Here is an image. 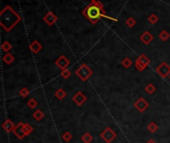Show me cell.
I'll use <instances>...</instances> for the list:
<instances>
[{
  "instance_id": "obj_1",
  "label": "cell",
  "mask_w": 170,
  "mask_h": 143,
  "mask_svg": "<svg viewBox=\"0 0 170 143\" xmlns=\"http://www.w3.org/2000/svg\"><path fill=\"white\" fill-rule=\"evenodd\" d=\"M21 21V16L15 10L7 5L0 12V25L6 31L10 32Z\"/></svg>"
},
{
  "instance_id": "obj_2",
  "label": "cell",
  "mask_w": 170,
  "mask_h": 143,
  "mask_svg": "<svg viewBox=\"0 0 170 143\" xmlns=\"http://www.w3.org/2000/svg\"><path fill=\"white\" fill-rule=\"evenodd\" d=\"M85 18L88 19L92 24H97L102 18V15L105 14V11L104 9V4L100 1L91 2L88 6L82 11Z\"/></svg>"
},
{
  "instance_id": "obj_3",
  "label": "cell",
  "mask_w": 170,
  "mask_h": 143,
  "mask_svg": "<svg viewBox=\"0 0 170 143\" xmlns=\"http://www.w3.org/2000/svg\"><path fill=\"white\" fill-rule=\"evenodd\" d=\"M75 73H76V76L81 79V81L86 82L93 76L94 72L87 64H82V65L77 69V71Z\"/></svg>"
},
{
  "instance_id": "obj_4",
  "label": "cell",
  "mask_w": 170,
  "mask_h": 143,
  "mask_svg": "<svg viewBox=\"0 0 170 143\" xmlns=\"http://www.w3.org/2000/svg\"><path fill=\"white\" fill-rule=\"evenodd\" d=\"M149 64H150V60L148 59V58L145 55H140L135 60L134 65H135V68H136L137 71L143 72L148 66H149Z\"/></svg>"
},
{
  "instance_id": "obj_5",
  "label": "cell",
  "mask_w": 170,
  "mask_h": 143,
  "mask_svg": "<svg viewBox=\"0 0 170 143\" xmlns=\"http://www.w3.org/2000/svg\"><path fill=\"white\" fill-rule=\"evenodd\" d=\"M12 132H13V134L20 140H22V139H24V137L28 136L25 123H23V122H19L17 125L15 126V128L13 129Z\"/></svg>"
},
{
  "instance_id": "obj_6",
  "label": "cell",
  "mask_w": 170,
  "mask_h": 143,
  "mask_svg": "<svg viewBox=\"0 0 170 143\" xmlns=\"http://www.w3.org/2000/svg\"><path fill=\"white\" fill-rule=\"evenodd\" d=\"M156 73L159 77H161L162 79H166L167 77L170 76V66L167 63L162 62L160 65L156 68Z\"/></svg>"
},
{
  "instance_id": "obj_7",
  "label": "cell",
  "mask_w": 170,
  "mask_h": 143,
  "mask_svg": "<svg viewBox=\"0 0 170 143\" xmlns=\"http://www.w3.org/2000/svg\"><path fill=\"white\" fill-rule=\"evenodd\" d=\"M115 137H116V133L110 127H107V128L100 133V138L105 143H110L111 141L115 139Z\"/></svg>"
},
{
  "instance_id": "obj_8",
  "label": "cell",
  "mask_w": 170,
  "mask_h": 143,
  "mask_svg": "<svg viewBox=\"0 0 170 143\" xmlns=\"http://www.w3.org/2000/svg\"><path fill=\"white\" fill-rule=\"evenodd\" d=\"M134 107L139 111V112H144V111L149 107V103L147 102V100L143 98H139L138 99L134 102Z\"/></svg>"
},
{
  "instance_id": "obj_9",
  "label": "cell",
  "mask_w": 170,
  "mask_h": 143,
  "mask_svg": "<svg viewBox=\"0 0 170 143\" xmlns=\"http://www.w3.org/2000/svg\"><path fill=\"white\" fill-rule=\"evenodd\" d=\"M55 64H56V66L60 69V70L64 71V70H66V69H68V67L70 66V61H69V59H68L67 57L60 56L56 60Z\"/></svg>"
},
{
  "instance_id": "obj_10",
  "label": "cell",
  "mask_w": 170,
  "mask_h": 143,
  "mask_svg": "<svg viewBox=\"0 0 170 143\" xmlns=\"http://www.w3.org/2000/svg\"><path fill=\"white\" fill-rule=\"evenodd\" d=\"M87 99H88V98L82 92L76 93L75 95L73 97V102H75L78 105V107H82V105L87 102Z\"/></svg>"
},
{
  "instance_id": "obj_11",
  "label": "cell",
  "mask_w": 170,
  "mask_h": 143,
  "mask_svg": "<svg viewBox=\"0 0 170 143\" xmlns=\"http://www.w3.org/2000/svg\"><path fill=\"white\" fill-rule=\"evenodd\" d=\"M43 20H44V22L48 25V26H53L54 25L57 21H58V17L56 16V14L54 12H48L44 17H43Z\"/></svg>"
},
{
  "instance_id": "obj_12",
  "label": "cell",
  "mask_w": 170,
  "mask_h": 143,
  "mask_svg": "<svg viewBox=\"0 0 170 143\" xmlns=\"http://www.w3.org/2000/svg\"><path fill=\"white\" fill-rule=\"evenodd\" d=\"M153 39H154V38H153V36L148 31L143 32V33L140 35V41L144 45H149L151 42L153 41Z\"/></svg>"
},
{
  "instance_id": "obj_13",
  "label": "cell",
  "mask_w": 170,
  "mask_h": 143,
  "mask_svg": "<svg viewBox=\"0 0 170 143\" xmlns=\"http://www.w3.org/2000/svg\"><path fill=\"white\" fill-rule=\"evenodd\" d=\"M29 48H30V51H31L32 53H33V54H38V53L42 50V48H43V46H42V44L40 43L39 41L34 40V41L30 44Z\"/></svg>"
},
{
  "instance_id": "obj_14",
  "label": "cell",
  "mask_w": 170,
  "mask_h": 143,
  "mask_svg": "<svg viewBox=\"0 0 170 143\" xmlns=\"http://www.w3.org/2000/svg\"><path fill=\"white\" fill-rule=\"evenodd\" d=\"M15 124L13 123V121L11 119H6L4 121V122L2 123V128L7 132V133H9V132H12L13 129L15 128Z\"/></svg>"
},
{
  "instance_id": "obj_15",
  "label": "cell",
  "mask_w": 170,
  "mask_h": 143,
  "mask_svg": "<svg viewBox=\"0 0 170 143\" xmlns=\"http://www.w3.org/2000/svg\"><path fill=\"white\" fill-rule=\"evenodd\" d=\"M2 60H3V62L5 64H6V65H11V64L15 61V58H14V56L12 54H10V53H6V54L3 56Z\"/></svg>"
},
{
  "instance_id": "obj_16",
  "label": "cell",
  "mask_w": 170,
  "mask_h": 143,
  "mask_svg": "<svg viewBox=\"0 0 170 143\" xmlns=\"http://www.w3.org/2000/svg\"><path fill=\"white\" fill-rule=\"evenodd\" d=\"M55 97L59 99V100H63L64 98H65L67 97V93L66 91H64L63 88H58L57 91L55 92Z\"/></svg>"
},
{
  "instance_id": "obj_17",
  "label": "cell",
  "mask_w": 170,
  "mask_h": 143,
  "mask_svg": "<svg viewBox=\"0 0 170 143\" xmlns=\"http://www.w3.org/2000/svg\"><path fill=\"white\" fill-rule=\"evenodd\" d=\"M44 116H45V113H44V111L43 110H41V109H37L35 110L34 112H33V117L34 119H36L37 121H40L44 118Z\"/></svg>"
},
{
  "instance_id": "obj_18",
  "label": "cell",
  "mask_w": 170,
  "mask_h": 143,
  "mask_svg": "<svg viewBox=\"0 0 170 143\" xmlns=\"http://www.w3.org/2000/svg\"><path fill=\"white\" fill-rule=\"evenodd\" d=\"M93 140H94V137L91 133H89V132H86V133L82 136V141L84 143H91Z\"/></svg>"
},
{
  "instance_id": "obj_19",
  "label": "cell",
  "mask_w": 170,
  "mask_h": 143,
  "mask_svg": "<svg viewBox=\"0 0 170 143\" xmlns=\"http://www.w3.org/2000/svg\"><path fill=\"white\" fill-rule=\"evenodd\" d=\"M145 92L148 93V94H152V93H154L156 92V88L155 86L153 83H148L147 86L145 87Z\"/></svg>"
},
{
  "instance_id": "obj_20",
  "label": "cell",
  "mask_w": 170,
  "mask_h": 143,
  "mask_svg": "<svg viewBox=\"0 0 170 143\" xmlns=\"http://www.w3.org/2000/svg\"><path fill=\"white\" fill-rule=\"evenodd\" d=\"M157 129H158V126H157V124L155 122L151 121V122L148 123V125H147V130L149 131V132H151V133H154V132H156Z\"/></svg>"
},
{
  "instance_id": "obj_21",
  "label": "cell",
  "mask_w": 170,
  "mask_h": 143,
  "mask_svg": "<svg viewBox=\"0 0 170 143\" xmlns=\"http://www.w3.org/2000/svg\"><path fill=\"white\" fill-rule=\"evenodd\" d=\"M1 49L3 52H6V53H9V51L12 49V45L9 43L8 41H4L2 45H1Z\"/></svg>"
},
{
  "instance_id": "obj_22",
  "label": "cell",
  "mask_w": 170,
  "mask_h": 143,
  "mask_svg": "<svg viewBox=\"0 0 170 143\" xmlns=\"http://www.w3.org/2000/svg\"><path fill=\"white\" fill-rule=\"evenodd\" d=\"M132 61H131V59L130 58H124V59L121 61V65L124 66V68H125V69H129V68H130L131 66H132Z\"/></svg>"
},
{
  "instance_id": "obj_23",
  "label": "cell",
  "mask_w": 170,
  "mask_h": 143,
  "mask_svg": "<svg viewBox=\"0 0 170 143\" xmlns=\"http://www.w3.org/2000/svg\"><path fill=\"white\" fill-rule=\"evenodd\" d=\"M159 39H160L161 41H163V42H165V41H167L168 39H169V37H170V34L168 33L167 31H165V30H163V31H161L160 32V34H159Z\"/></svg>"
},
{
  "instance_id": "obj_24",
  "label": "cell",
  "mask_w": 170,
  "mask_h": 143,
  "mask_svg": "<svg viewBox=\"0 0 170 143\" xmlns=\"http://www.w3.org/2000/svg\"><path fill=\"white\" fill-rule=\"evenodd\" d=\"M62 139L65 142H70L73 139V135H72L71 132L66 131V132H64V133L62 134Z\"/></svg>"
},
{
  "instance_id": "obj_25",
  "label": "cell",
  "mask_w": 170,
  "mask_h": 143,
  "mask_svg": "<svg viewBox=\"0 0 170 143\" xmlns=\"http://www.w3.org/2000/svg\"><path fill=\"white\" fill-rule=\"evenodd\" d=\"M27 105L31 109H34V108H36L37 107H38V102H37L35 98H30L28 100V102H27Z\"/></svg>"
},
{
  "instance_id": "obj_26",
  "label": "cell",
  "mask_w": 170,
  "mask_h": 143,
  "mask_svg": "<svg viewBox=\"0 0 170 143\" xmlns=\"http://www.w3.org/2000/svg\"><path fill=\"white\" fill-rule=\"evenodd\" d=\"M29 94H30V91H29L27 88H22L19 91V95H20L21 98H27Z\"/></svg>"
},
{
  "instance_id": "obj_27",
  "label": "cell",
  "mask_w": 170,
  "mask_h": 143,
  "mask_svg": "<svg viewBox=\"0 0 170 143\" xmlns=\"http://www.w3.org/2000/svg\"><path fill=\"white\" fill-rule=\"evenodd\" d=\"M125 24L129 26V28H132V27H134L135 24H136V21L134 18H132V17H129V18H127L126 21H125Z\"/></svg>"
},
{
  "instance_id": "obj_28",
  "label": "cell",
  "mask_w": 170,
  "mask_h": 143,
  "mask_svg": "<svg viewBox=\"0 0 170 143\" xmlns=\"http://www.w3.org/2000/svg\"><path fill=\"white\" fill-rule=\"evenodd\" d=\"M147 20L150 24H155V23H157V21H158V17H157L156 14H151L150 16H148Z\"/></svg>"
},
{
  "instance_id": "obj_29",
  "label": "cell",
  "mask_w": 170,
  "mask_h": 143,
  "mask_svg": "<svg viewBox=\"0 0 170 143\" xmlns=\"http://www.w3.org/2000/svg\"><path fill=\"white\" fill-rule=\"evenodd\" d=\"M71 71L70 70H68V69H66V70H64V71H62L61 72V77L64 79H69L71 77Z\"/></svg>"
},
{
  "instance_id": "obj_30",
  "label": "cell",
  "mask_w": 170,
  "mask_h": 143,
  "mask_svg": "<svg viewBox=\"0 0 170 143\" xmlns=\"http://www.w3.org/2000/svg\"><path fill=\"white\" fill-rule=\"evenodd\" d=\"M146 143H156V142H155L154 140H153V139H149V140H148Z\"/></svg>"
},
{
  "instance_id": "obj_31",
  "label": "cell",
  "mask_w": 170,
  "mask_h": 143,
  "mask_svg": "<svg viewBox=\"0 0 170 143\" xmlns=\"http://www.w3.org/2000/svg\"><path fill=\"white\" fill-rule=\"evenodd\" d=\"M95 1H98V0H91V2H95Z\"/></svg>"
},
{
  "instance_id": "obj_32",
  "label": "cell",
  "mask_w": 170,
  "mask_h": 143,
  "mask_svg": "<svg viewBox=\"0 0 170 143\" xmlns=\"http://www.w3.org/2000/svg\"><path fill=\"white\" fill-rule=\"evenodd\" d=\"M169 79H170V76H169Z\"/></svg>"
}]
</instances>
